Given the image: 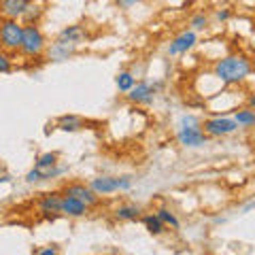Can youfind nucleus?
I'll return each mask as SVG.
<instances>
[{"label":"nucleus","instance_id":"19","mask_svg":"<svg viewBox=\"0 0 255 255\" xmlns=\"http://www.w3.org/2000/svg\"><path fill=\"white\" fill-rule=\"evenodd\" d=\"M142 226H145V230L149 234H153V236H159L166 230V226L162 221H159V217L155 213H149V215H145V217H142Z\"/></svg>","mask_w":255,"mask_h":255},{"label":"nucleus","instance_id":"20","mask_svg":"<svg viewBox=\"0 0 255 255\" xmlns=\"http://www.w3.org/2000/svg\"><path fill=\"white\" fill-rule=\"evenodd\" d=\"M115 85H117V90H119V92L128 94L134 85H136V79H134V75H132V73H128V70H124V73H119V75L115 77Z\"/></svg>","mask_w":255,"mask_h":255},{"label":"nucleus","instance_id":"13","mask_svg":"<svg viewBox=\"0 0 255 255\" xmlns=\"http://www.w3.org/2000/svg\"><path fill=\"white\" fill-rule=\"evenodd\" d=\"M87 211H90V206L77 200V198L73 196L62 198V215H66V217H83V215H87Z\"/></svg>","mask_w":255,"mask_h":255},{"label":"nucleus","instance_id":"4","mask_svg":"<svg viewBox=\"0 0 255 255\" xmlns=\"http://www.w3.org/2000/svg\"><path fill=\"white\" fill-rule=\"evenodd\" d=\"M19 51L28 58H38L45 51V36L36 23H23V41Z\"/></svg>","mask_w":255,"mask_h":255},{"label":"nucleus","instance_id":"25","mask_svg":"<svg viewBox=\"0 0 255 255\" xmlns=\"http://www.w3.org/2000/svg\"><path fill=\"white\" fill-rule=\"evenodd\" d=\"M140 0H115V4L119 6V9H132L134 4H138Z\"/></svg>","mask_w":255,"mask_h":255},{"label":"nucleus","instance_id":"16","mask_svg":"<svg viewBox=\"0 0 255 255\" xmlns=\"http://www.w3.org/2000/svg\"><path fill=\"white\" fill-rule=\"evenodd\" d=\"M115 219L117 221H136L140 217V206L136 204H122L115 209Z\"/></svg>","mask_w":255,"mask_h":255},{"label":"nucleus","instance_id":"1","mask_svg":"<svg viewBox=\"0 0 255 255\" xmlns=\"http://www.w3.org/2000/svg\"><path fill=\"white\" fill-rule=\"evenodd\" d=\"M253 73V62L245 53H230L215 62L213 75L226 85H238L247 81Z\"/></svg>","mask_w":255,"mask_h":255},{"label":"nucleus","instance_id":"21","mask_svg":"<svg viewBox=\"0 0 255 255\" xmlns=\"http://www.w3.org/2000/svg\"><path fill=\"white\" fill-rule=\"evenodd\" d=\"M155 215H157L159 221H162L166 228H172V230H179V228H181V221L174 217V213H172L170 209H164V206H162V209L155 211Z\"/></svg>","mask_w":255,"mask_h":255},{"label":"nucleus","instance_id":"27","mask_svg":"<svg viewBox=\"0 0 255 255\" xmlns=\"http://www.w3.org/2000/svg\"><path fill=\"white\" fill-rule=\"evenodd\" d=\"M247 107H249V109H255V94H249V96H247Z\"/></svg>","mask_w":255,"mask_h":255},{"label":"nucleus","instance_id":"14","mask_svg":"<svg viewBox=\"0 0 255 255\" xmlns=\"http://www.w3.org/2000/svg\"><path fill=\"white\" fill-rule=\"evenodd\" d=\"M87 38V32L83 26H68V28H64L60 34H58V41L62 43H68V45H73V47H79L83 41Z\"/></svg>","mask_w":255,"mask_h":255},{"label":"nucleus","instance_id":"26","mask_svg":"<svg viewBox=\"0 0 255 255\" xmlns=\"http://www.w3.org/2000/svg\"><path fill=\"white\" fill-rule=\"evenodd\" d=\"M230 15H232V13H230L228 9H223V11L217 13V19H219V21H228V19H230Z\"/></svg>","mask_w":255,"mask_h":255},{"label":"nucleus","instance_id":"30","mask_svg":"<svg viewBox=\"0 0 255 255\" xmlns=\"http://www.w3.org/2000/svg\"><path fill=\"white\" fill-rule=\"evenodd\" d=\"M253 32H255V21H253Z\"/></svg>","mask_w":255,"mask_h":255},{"label":"nucleus","instance_id":"2","mask_svg":"<svg viewBox=\"0 0 255 255\" xmlns=\"http://www.w3.org/2000/svg\"><path fill=\"white\" fill-rule=\"evenodd\" d=\"M177 140L187 149H198L209 142V136L202 130L200 119L194 115H183L179 122V130H177Z\"/></svg>","mask_w":255,"mask_h":255},{"label":"nucleus","instance_id":"10","mask_svg":"<svg viewBox=\"0 0 255 255\" xmlns=\"http://www.w3.org/2000/svg\"><path fill=\"white\" fill-rule=\"evenodd\" d=\"M62 198L64 194L60 191H51V194H45L38 198V213L45 215V217H53V215H62Z\"/></svg>","mask_w":255,"mask_h":255},{"label":"nucleus","instance_id":"12","mask_svg":"<svg viewBox=\"0 0 255 255\" xmlns=\"http://www.w3.org/2000/svg\"><path fill=\"white\" fill-rule=\"evenodd\" d=\"M198 43V36L194 30H185L181 32V34L174 38V41L168 45V53L170 55H181V53H187L191 47H194Z\"/></svg>","mask_w":255,"mask_h":255},{"label":"nucleus","instance_id":"6","mask_svg":"<svg viewBox=\"0 0 255 255\" xmlns=\"http://www.w3.org/2000/svg\"><path fill=\"white\" fill-rule=\"evenodd\" d=\"M90 187L98 196H109L115 191H126L132 187V177H111V174H102L90 181Z\"/></svg>","mask_w":255,"mask_h":255},{"label":"nucleus","instance_id":"29","mask_svg":"<svg viewBox=\"0 0 255 255\" xmlns=\"http://www.w3.org/2000/svg\"><path fill=\"white\" fill-rule=\"evenodd\" d=\"M251 62H253V70H255V58H251Z\"/></svg>","mask_w":255,"mask_h":255},{"label":"nucleus","instance_id":"5","mask_svg":"<svg viewBox=\"0 0 255 255\" xmlns=\"http://www.w3.org/2000/svg\"><path fill=\"white\" fill-rule=\"evenodd\" d=\"M23 41V23L17 19H2L0 21V45L9 51L21 49Z\"/></svg>","mask_w":255,"mask_h":255},{"label":"nucleus","instance_id":"11","mask_svg":"<svg viewBox=\"0 0 255 255\" xmlns=\"http://www.w3.org/2000/svg\"><path fill=\"white\" fill-rule=\"evenodd\" d=\"M30 6H32V0H2V2H0V13H2L6 19H17V17L26 15Z\"/></svg>","mask_w":255,"mask_h":255},{"label":"nucleus","instance_id":"9","mask_svg":"<svg viewBox=\"0 0 255 255\" xmlns=\"http://www.w3.org/2000/svg\"><path fill=\"white\" fill-rule=\"evenodd\" d=\"M62 194L64 196H73V198L81 200L87 206H96V204L100 202V196L96 194V191L90 185H85V183H68V185L64 187Z\"/></svg>","mask_w":255,"mask_h":255},{"label":"nucleus","instance_id":"3","mask_svg":"<svg viewBox=\"0 0 255 255\" xmlns=\"http://www.w3.org/2000/svg\"><path fill=\"white\" fill-rule=\"evenodd\" d=\"M64 170L58 168V153H43L36 157L34 168L26 174L28 183H38V181H49L53 177H58Z\"/></svg>","mask_w":255,"mask_h":255},{"label":"nucleus","instance_id":"8","mask_svg":"<svg viewBox=\"0 0 255 255\" xmlns=\"http://www.w3.org/2000/svg\"><path fill=\"white\" fill-rule=\"evenodd\" d=\"M159 90L157 83H151V81H138L136 85L128 92V100L134 102V105H151L155 98V94Z\"/></svg>","mask_w":255,"mask_h":255},{"label":"nucleus","instance_id":"28","mask_svg":"<svg viewBox=\"0 0 255 255\" xmlns=\"http://www.w3.org/2000/svg\"><path fill=\"white\" fill-rule=\"evenodd\" d=\"M251 209H255V200H253V202H249V204H245V209H243V211H245V213H249Z\"/></svg>","mask_w":255,"mask_h":255},{"label":"nucleus","instance_id":"15","mask_svg":"<svg viewBox=\"0 0 255 255\" xmlns=\"http://www.w3.org/2000/svg\"><path fill=\"white\" fill-rule=\"evenodd\" d=\"M55 128L62 132H79L83 128V119L79 115H62L58 122H55Z\"/></svg>","mask_w":255,"mask_h":255},{"label":"nucleus","instance_id":"32","mask_svg":"<svg viewBox=\"0 0 255 255\" xmlns=\"http://www.w3.org/2000/svg\"><path fill=\"white\" fill-rule=\"evenodd\" d=\"M140 2H145V0H140Z\"/></svg>","mask_w":255,"mask_h":255},{"label":"nucleus","instance_id":"22","mask_svg":"<svg viewBox=\"0 0 255 255\" xmlns=\"http://www.w3.org/2000/svg\"><path fill=\"white\" fill-rule=\"evenodd\" d=\"M189 26H191V30H204V28H209V17H206L204 13H196L194 17L189 19Z\"/></svg>","mask_w":255,"mask_h":255},{"label":"nucleus","instance_id":"18","mask_svg":"<svg viewBox=\"0 0 255 255\" xmlns=\"http://www.w3.org/2000/svg\"><path fill=\"white\" fill-rule=\"evenodd\" d=\"M234 122L238 124V128H245V130H249V128H255V109H238L234 113Z\"/></svg>","mask_w":255,"mask_h":255},{"label":"nucleus","instance_id":"31","mask_svg":"<svg viewBox=\"0 0 255 255\" xmlns=\"http://www.w3.org/2000/svg\"><path fill=\"white\" fill-rule=\"evenodd\" d=\"M0 170H2V166H0Z\"/></svg>","mask_w":255,"mask_h":255},{"label":"nucleus","instance_id":"7","mask_svg":"<svg viewBox=\"0 0 255 255\" xmlns=\"http://www.w3.org/2000/svg\"><path fill=\"white\" fill-rule=\"evenodd\" d=\"M202 130L206 132V136H228L238 130V124L234 122V117H223V115H215L211 119H206L202 124Z\"/></svg>","mask_w":255,"mask_h":255},{"label":"nucleus","instance_id":"17","mask_svg":"<svg viewBox=\"0 0 255 255\" xmlns=\"http://www.w3.org/2000/svg\"><path fill=\"white\" fill-rule=\"evenodd\" d=\"M77 47L68 45V43H62V41H55L51 47H49V58L53 60H68L70 55L75 53Z\"/></svg>","mask_w":255,"mask_h":255},{"label":"nucleus","instance_id":"24","mask_svg":"<svg viewBox=\"0 0 255 255\" xmlns=\"http://www.w3.org/2000/svg\"><path fill=\"white\" fill-rule=\"evenodd\" d=\"M11 70V60L4 51H0V73H9Z\"/></svg>","mask_w":255,"mask_h":255},{"label":"nucleus","instance_id":"23","mask_svg":"<svg viewBox=\"0 0 255 255\" xmlns=\"http://www.w3.org/2000/svg\"><path fill=\"white\" fill-rule=\"evenodd\" d=\"M36 255H60V247L58 245H47V247H41L36 251Z\"/></svg>","mask_w":255,"mask_h":255}]
</instances>
